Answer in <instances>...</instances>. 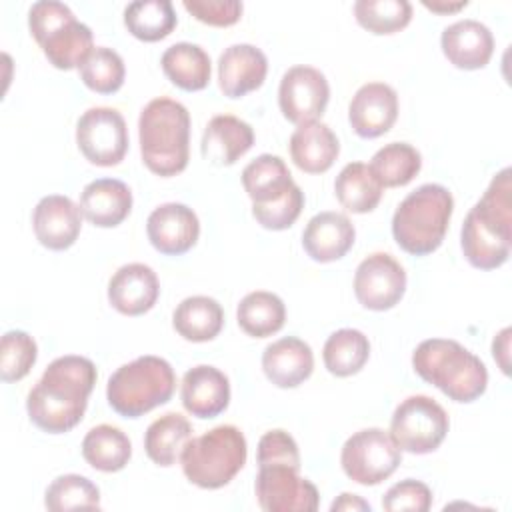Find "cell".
I'll return each mask as SVG.
<instances>
[{"mask_svg": "<svg viewBox=\"0 0 512 512\" xmlns=\"http://www.w3.org/2000/svg\"><path fill=\"white\" fill-rule=\"evenodd\" d=\"M96 376L90 358L66 354L52 360L26 398L32 424L48 434L72 430L86 412Z\"/></svg>", "mask_w": 512, "mask_h": 512, "instance_id": "1", "label": "cell"}, {"mask_svg": "<svg viewBox=\"0 0 512 512\" xmlns=\"http://www.w3.org/2000/svg\"><path fill=\"white\" fill-rule=\"evenodd\" d=\"M512 170L502 168L482 198L468 210L460 246L468 264L478 270L500 268L510 256L512 242Z\"/></svg>", "mask_w": 512, "mask_h": 512, "instance_id": "2", "label": "cell"}, {"mask_svg": "<svg viewBox=\"0 0 512 512\" xmlns=\"http://www.w3.org/2000/svg\"><path fill=\"white\" fill-rule=\"evenodd\" d=\"M142 162L162 178L180 174L190 156V114L178 100L160 96L150 100L138 118Z\"/></svg>", "mask_w": 512, "mask_h": 512, "instance_id": "3", "label": "cell"}, {"mask_svg": "<svg viewBox=\"0 0 512 512\" xmlns=\"http://www.w3.org/2000/svg\"><path fill=\"white\" fill-rule=\"evenodd\" d=\"M412 368L424 382L460 404L478 400L488 386L484 362L460 342L448 338L420 342L412 352Z\"/></svg>", "mask_w": 512, "mask_h": 512, "instance_id": "4", "label": "cell"}, {"mask_svg": "<svg viewBox=\"0 0 512 512\" xmlns=\"http://www.w3.org/2000/svg\"><path fill=\"white\" fill-rule=\"evenodd\" d=\"M454 198L442 184H422L410 192L392 216V236L396 244L414 256H426L442 244Z\"/></svg>", "mask_w": 512, "mask_h": 512, "instance_id": "5", "label": "cell"}, {"mask_svg": "<svg viewBox=\"0 0 512 512\" xmlns=\"http://www.w3.org/2000/svg\"><path fill=\"white\" fill-rule=\"evenodd\" d=\"M176 390V374L160 356H138L112 372L106 384L110 408L124 418H140L166 404Z\"/></svg>", "mask_w": 512, "mask_h": 512, "instance_id": "6", "label": "cell"}, {"mask_svg": "<svg viewBox=\"0 0 512 512\" xmlns=\"http://www.w3.org/2000/svg\"><path fill=\"white\" fill-rule=\"evenodd\" d=\"M248 444L240 428L220 424L202 436L190 438L182 450V472L198 488L218 490L244 468Z\"/></svg>", "mask_w": 512, "mask_h": 512, "instance_id": "7", "label": "cell"}, {"mask_svg": "<svg viewBox=\"0 0 512 512\" xmlns=\"http://www.w3.org/2000/svg\"><path fill=\"white\" fill-rule=\"evenodd\" d=\"M28 28L48 62L58 70L80 68L94 50L92 30L78 22L64 2H34L28 10Z\"/></svg>", "mask_w": 512, "mask_h": 512, "instance_id": "8", "label": "cell"}, {"mask_svg": "<svg viewBox=\"0 0 512 512\" xmlns=\"http://www.w3.org/2000/svg\"><path fill=\"white\" fill-rule=\"evenodd\" d=\"M450 420L446 410L426 394L404 398L390 420V438L410 454H430L446 438Z\"/></svg>", "mask_w": 512, "mask_h": 512, "instance_id": "9", "label": "cell"}, {"mask_svg": "<svg viewBox=\"0 0 512 512\" xmlns=\"http://www.w3.org/2000/svg\"><path fill=\"white\" fill-rule=\"evenodd\" d=\"M402 462V450L382 428L354 432L342 446L340 464L344 474L362 486H376L390 478Z\"/></svg>", "mask_w": 512, "mask_h": 512, "instance_id": "10", "label": "cell"}, {"mask_svg": "<svg viewBox=\"0 0 512 512\" xmlns=\"http://www.w3.org/2000/svg\"><path fill=\"white\" fill-rule=\"evenodd\" d=\"M76 144L90 164H120L128 152V128L124 116L110 106L88 108L76 122Z\"/></svg>", "mask_w": 512, "mask_h": 512, "instance_id": "11", "label": "cell"}, {"mask_svg": "<svg viewBox=\"0 0 512 512\" xmlns=\"http://www.w3.org/2000/svg\"><path fill=\"white\" fill-rule=\"evenodd\" d=\"M292 464H262L256 476V498L264 512H316L318 488Z\"/></svg>", "mask_w": 512, "mask_h": 512, "instance_id": "12", "label": "cell"}, {"mask_svg": "<svg viewBox=\"0 0 512 512\" xmlns=\"http://www.w3.org/2000/svg\"><path fill=\"white\" fill-rule=\"evenodd\" d=\"M328 100L330 86L318 68L298 64L284 72L278 88V106L286 120L298 126L314 122L326 110Z\"/></svg>", "mask_w": 512, "mask_h": 512, "instance_id": "13", "label": "cell"}, {"mask_svg": "<svg viewBox=\"0 0 512 512\" xmlns=\"http://www.w3.org/2000/svg\"><path fill=\"white\" fill-rule=\"evenodd\" d=\"M406 292V272L402 264L386 252L366 256L354 274V294L358 302L374 312L394 308Z\"/></svg>", "mask_w": 512, "mask_h": 512, "instance_id": "14", "label": "cell"}, {"mask_svg": "<svg viewBox=\"0 0 512 512\" xmlns=\"http://www.w3.org/2000/svg\"><path fill=\"white\" fill-rule=\"evenodd\" d=\"M146 234L160 254L180 256L198 242L200 220L186 204L166 202L150 212Z\"/></svg>", "mask_w": 512, "mask_h": 512, "instance_id": "15", "label": "cell"}, {"mask_svg": "<svg viewBox=\"0 0 512 512\" xmlns=\"http://www.w3.org/2000/svg\"><path fill=\"white\" fill-rule=\"evenodd\" d=\"M398 118V94L386 82H368L348 104V122L360 138L386 134Z\"/></svg>", "mask_w": 512, "mask_h": 512, "instance_id": "16", "label": "cell"}, {"mask_svg": "<svg viewBox=\"0 0 512 512\" xmlns=\"http://www.w3.org/2000/svg\"><path fill=\"white\" fill-rule=\"evenodd\" d=\"M32 228L36 240L48 250L70 248L82 228V210L72 198L62 194H48L40 198L32 214Z\"/></svg>", "mask_w": 512, "mask_h": 512, "instance_id": "17", "label": "cell"}, {"mask_svg": "<svg viewBox=\"0 0 512 512\" xmlns=\"http://www.w3.org/2000/svg\"><path fill=\"white\" fill-rule=\"evenodd\" d=\"M160 296L156 272L142 262L120 266L108 282V302L124 316H140L154 308Z\"/></svg>", "mask_w": 512, "mask_h": 512, "instance_id": "18", "label": "cell"}, {"mask_svg": "<svg viewBox=\"0 0 512 512\" xmlns=\"http://www.w3.org/2000/svg\"><path fill=\"white\" fill-rule=\"evenodd\" d=\"M182 406L196 418H216L230 404L228 376L210 364H198L186 370L180 386Z\"/></svg>", "mask_w": 512, "mask_h": 512, "instance_id": "19", "label": "cell"}, {"mask_svg": "<svg viewBox=\"0 0 512 512\" xmlns=\"http://www.w3.org/2000/svg\"><path fill=\"white\" fill-rule=\"evenodd\" d=\"M268 72L266 54L254 44H232L218 58V86L228 98L258 90Z\"/></svg>", "mask_w": 512, "mask_h": 512, "instance_id": "20", "label": "cell"}, {"mask_svg": "<svg viewBox=\"0 0 512 512\" xmlns=\"http://www.w3.org/2000/svg\"><path fill=\"white\" fill-rule=\"evenodd\" d=\"M440 46L450 64L460 70L484 68L494 52L490 28L474 18L458 20L442 30Z\"/></svg>", "mask_w": 512, "mask_h": 512, "instance_id": "21", "label": "cell"}, {"mask_svg": "<svg viewBox=\"0 0 512 512\" xmlns=\"http://www.w3.org/2000/svg\"><path fill=\"white\" fill-rule=\"evenodd\" d=\"M354 240L356 230L350 218L332 210L314 214L302 232V246L314 262L340 260L354 246Z\"/></svg>", "mask_w": 512, "mask_h": 512, "instance_id": "22", "label": "cell"}, {"mask_svg": "<svg viewBox=\"0 0 512 512\" xmlns=\"http://www.w3.org/2000/svg\"><path fill=\"white\" fill-rule=\"evenodd\" d=\"M262 370L274 386L296 388L308 380L314 370L312 348L296 336H284L264 348Z\"/></svg>", "mask_w": 512, "mask_h": 512, "instance_id": "23", "label": "cell"}, {"mask_svg": "<svg viewBox=\"0 0 512 512\" xmlns=\"http://www.w3.org/2000/svg\"><path fill=\"white\" fill-rule=\"evenodd\" d=\"M254 144V130L248 122L232 116L218 114L208 120L200 152L216 166H232L240 156H244Z\"/></svg>", "mask_w": 512, "mask_h": 512, "instance_id": "24", "label": "cell"}, {"mask_svg": "<svg viewBox=\"0 0 512 512\" xmlns=\"http://www.w3.org/2000/svg\"><path fill=\"white\" fill-rule=\"evenodd\" d=\"M82 216L98 228L122 224L132 210V192L128 184L116 178H98L84 186L80 194Z\"/></svg>", "mask_w": 512, "mask_h": 512, "instance_id": "25", "label": "cell"}, {"mask_svg": "<svg viewBox=\"0 0 512 512\" xmlns=\"http://www.w3.org/2000/svg\"><path fill=\"white\" fill-rule=\"evenodd\" d=\"M340 154V142L324 122L300 124L290 136V158L308 174L326 172Z\"/></svg>", "mask_w": 512, "mask_h": 512, "instance_id": "26", "label": "cell"}, {"mask_svg": "<svg viewBox=\"0 0 512 512\" xmlns=\"http://www.w3.org/2000/svg\"><path fill=\"white\" fill-rule=\"evenodd\" d=\"M166 78L186 90L196 92L208 86L212 74V62L208 52L192 42H176L168 46L160 58Z\"/></svg>", "mask_w": 512, "mask_h": 512, "instance_id": "27", "label": "cell"}, {"mask_svg": "<svg viewBox=\"0 0 512 512\" xmlns=\"http://www.w3.org/2000/svg\"><path fill=\"white\" fill-rule=\"evenodd\" d=\"M242 186L252 204H268L296 186L286 162L276 154H260L242 170Z\"/></svg>", "mask_w": 512, "mask_h": 512, "instance_id": "28", "label": "cell"}, {"mask_svg": "<svg viewBox=\"0 0 512 512\" xmlns=\"http://www.w3.org/2000/svg\"><path fill=\"white\" fill-rule=\"evenodd\" d=\"M172 326L188 342H208L220 334L224 310L210 296H188L174 308Z\"/></svg>", "mask_w": 512, "mask_h": 512, "instance_id": "29", "label": "cell"}, {"mask_svg": "<svg viewBox=\"0 0 512 512\" xmlns=\"http://www.w3.org/2000/svg\"><path fill=\"white\" fill-rule=\"evenodd\" d=\"M192 438V424L178 412H166L156 418L144 434V450L158 466H174L188 440Z\"/></svg>", "mask_w": 512, "mask_h": 512, "instance_id": "30", "label": "cell"}, {"mask_svg": "<svg viewBox=\"0 0 512 512\" xmlns=\"http://www.w3.org/2000/svg\"><path fill=\"white\" fill-rule=\"evenodd\" d=\"M82 456L94 470L118 472L128 464L132 444L120 428L98 424L86 432L82 440Z\"/></svg>", "mask_w": 512, "mask_h": 512, "instance_id": "31", "label": "cell"}, {"mask_svg": "<svg viewBox=\"0 0 512 512\" xmlns=\"http://www.w3.org/2000/svg\"><path fill=\"white\" fill-rule=\"evenodd\" d=\"M384 186L376 180L374 172L364 162L346 164L334 182V192L338 202L354 214L372 212L380 198Z\"/></svg>", "mask_w": 512, "mask_h": 512, "instance_id": "32", "label": "cell"}, {"mask_svg": "<svg viewBox=\"0 0 512 512\" xmlns=\"http://www.w3.org/2000/svg\"><path fill=\"white\" fill-rule=\"evenodd\" d=\"M238 326L252 338L276 334L286 322V306L280 296L266 290L246 294L236 308Z\"/></svg>", "mask_w": 512, "mask_h": 512, "instance_id": "33", "label": "cell"}, {"mask_svg": "<svg viewBox=\"0 0 512 512\" xmlns=\"http://www.w3.org/2000/svg\"><path fill=\"white\" fill-rule=\"evenodd\" d=\"M322 358L326 370L338 378L358 374L370 358L368 336L356 328H340L324 342Z\"/></svg>", "mask_w": 512, "mask_h": 512, "instance_id": "34", "label": "cell"}, {"mask_svg": "<svg viewBox=\"0 0 512 512\" xmlns=\"http://www.w3.org/2000/svg\"><path fill=\"white\" fill-rule=\"evenodd\" d=\"M176 12L170 0H138L124 8V26L142 42H158L176 28Z\"/></svg>", "mask_w": 512, "mask_h": 512, "instance_id": "35", "label": "cell"}, {"mask_svg": "<svg viewBox=\"0 0 512 512\" xmlns=\"http://www.w3.org/2000/svg\"><path fill=\"white\" fill-rule=\"evenodd\" d=\"M368 166L384 188H398L414 180L422 168V156L408 142H390L372 156Z\"/></svg>", "mask_w": 512, "mask_h": 512, "instance_id": "36", "label": "cell"}, {"mask_svg": "<svg viewBox=\"0 0 512 512\" xmlns=\"http://www.w3.org/2000/svg\"><path fill=\"white\" fill-rule=\"evenodd\" d=\"M44 506L52 512L100 508L98 486L80 474H62L52 480L44 494Z\"/></svg>", "mask_w": 512, "mask_h": 512, "instance_id": "37", "label": "cell"}, {"mask_svg": "<svg viewBox=\"0 0 512 512\" xmlns=\"http://www.w3.org/2000/svg\"><path fill=\"white\" fill-rule=\"evenodd\" d=\"M356 22L372 34H394L412 20V4L408 0H356Z\"/></svg>", "mask_w": 512, "mask_h": 512, "instance_id": "38", "label": "cell"}, {"mask_svg": "<svg viewBox=\"0 0 512 512\" xmlns=\"http://www.w3.org/2000/svg\"><path fill=\"white\" fill-rule=\"evenodd\" d=\"M78 70L84 86L98 94H114L122 88L126 76L122 56L108 46H94Z\"/></svg>", "mask_w": 512, "mask_h": 512, "instance_id": "39", "label": "cell"}, {"mask_svg": "<svg viewBox=\"0 0 512 512\" xmlns=\"http://www.w3.org/2000/svg\"><path fill=\"white\" fill-rule=\"evenodd\" d=\"M38 358L36 340L24 330H8L0 342V378L2 382L22 380Z\"/></svg>", "mask_w": 512, "mask_h": 512, "instance_id": "40", "label": "cell"}, {"mask_svg": "<svg viewBox=\"0 0 512 512\" xmlns=\"http://www.w3.org/2000/svg\"><path fill=\"white\" fill-rule=\"evenodd\" d=\"M304 208V192L296 184L282 198L268 204H252V216L266 230L290 228Z\"/></svg>", "mask_w": 512, "mask_h": 512, "instance_id": "41", "label": "cell"}, {"mask_svg": "<svg viewBox=\"0 0 512 512\" xmlns=\"http://www.w3.org/2000/svg\"><path fill=\"white\" fill-rule=\"evenodd\" d=\"M432 506V490L414 478L396 482L382 496L386 512H426Z\"/></svg>", "mask_w": 512, "mask_h": 512, "instance_id": "42", "label": "cell"}, {"mask_svg": "<svg viewBox=\"0 0 512 512\" xmlns=\"http://www.w3.org/2000/svg\"><path fill=\"white\" fill-rule=\"evenodd\" d=\"M258 466L262 464H292L300 468V452L296 440L286 430H268L258 440Z\"/></svg>", "mask_w": 512, "mask_h": 512, "instance_id": "43", "label": "cell"}, {"mask_svg": "<svg viewBox=\"0 0 512 512\" xmlns=\"http://www.w3.org/2000/svg\"><path fill=\"white\" fill-rule=\"evenodd\" d=\"M182 6L200 22L210 26H232L242 16L240 0H184Z\"/></svg>", "mask_w": 512, "mask_h": 512, "instance_id": "44", "label": "cell"}, {"mask_svg": "<svg viewBox=\"0 0 512 512\" xmlns=\"http://www.w3.org/2000/svg\"><path fill=\"white\" fill-rule=\"evenodd\" d=\"M508 350H510V328H504L496 334L494 342H492V356L498 362L500 370L504 374L510 372V362H508Z\"/></svg>", "mask_w": 512, "mask_h": 512, "instance_id": "45", "label": "cell"}, {"mask_svg": "<svg viewBox=\"0 0 512 512\" xmlns=\"http://www.w3.org/2000/svg\"><path fill=\"white\" fill-rule=\"evenodd\" d=\"M330 510L332 512H336V510H368L370 512V504L366 500H362L360 496H356V494L344 492V494L338 496V500L332 502Z\"/></svg>", "mask_w": 512, "mask_h": 512, "instance_id": "46", "label": "cell"}, {"mask_svg": "<svg viewBox=\"0 0 512 512\" xmlns=\"http://www.w3.org/2000/svg\"><path fill=\"white\" fill-rule=\"evenodd\" d=\"M422 4L428 8V10H432V12H436V14H452V12H458L460 8H464V6H468V0H458V2H446V0H422Z\"/></svg>", "mask_w": 512, "mask_h": 512, "instance_id": "47", "label": "cell"}]
</instances>
